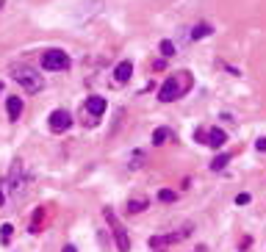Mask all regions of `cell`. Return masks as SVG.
<instances>
[{"label":"cell","mask_w":266,"mask_h":252,"mask_svg":"<svg viewBox=\"0 0 266 252\" xmlns=\"http://www.w3.org/2000/svg\"><path fill=\"white\" fill-rule=\"evenodd\" d=\"M189 86H191V75H189V72H177V78L172 75V78L164 80V86L158 89V100L161 102L177 100V97H183L186 92H189Z\"/></svg>","instance_id":"cell-1"},{"label":"cell","mask_w":266,"mask_h":252,"mask_svg":"<svg viewBox=\"0 0 266 252\" xmlns=\"http://www.w3.org/2000/svg\"><path fill=\"white\" fill-rule=\"evenodd\" d=\"M12 72H14V80H17L25 92H31V94H36V92L45 89V78H42V75H36L31 66H14Z\"/></svg>","instance_id":"cell-2"},{"label":"cell","mask_w":266,"mask_h":252,"mask_svg":"<svg viewBox=\"0 0 266 252\" xmlns=\"http://www.w3.org/2000/svg\"><path fill=\"white\" fill-rule=\"evenodd\" d=\"M103 214H106L108 224H111V230H114V238H117V250H119V252H128V250H130L128 230L122 228V222H119V219H117V214H114L111 208H106V210H103Z\"/></svg>","instance_id":"cell-3"},{"label":"cell","mask_w":266,"mask_h":252,"mask_svg":"<svg viewBox=\"0 0 266 252\" xmlns=\"http://www.w3.org/2000/svg\"><path fill=\"white\" fill-rule=\"evenodd\" d=\"M42 66L48 72H59V70H67L70 66V56L64 53V50H45L42 53Z\"/></svg>","instance_id":"cell-4"},{"label":"cell","mask_w":266,"mask_h":252,"mask_svg":"<svg viewBox=\"0 0 266 252\" xmlns=\"http://www.w3.org/2000/svg\"><path fill=\"white\" fill-rule=\"evenodd\" d=\"M48 125H50V130H53V133H64L67 128L72 125V116H70V111H67V108H56L53 114H50Z\"/></svg>","instance_id":"cell-5"},{"label":"cell","mask_w":266,"mask_h":252,"mask_svg":"<svg viewBox=\"0 0 266 252\" xmlns=\"http://www.w3.org/2000/svg\"><path fill=\"white\" fill-rule=\"evenodd\" d=\"M225 142H227V133L222 130V128H211V130H208V138H205V144H208V147L219 150V147H222Z\"/></svg>","instance_id":"cell-6"},{"label":"cell","mask_w":266,"mask_h":252,"mask_svg":"<svg viewBox=\"0 0 266 252\" xmlns=\"http://www.w3.org/2000/svg\"><path fill=\"white\" fill-rule=\"evenodd\" d=\"M130 75H133V64H130V61H119L117 70H114V78H117V84H128Z\"/></svg>","instance_id":"cell-7"},{"label":"cell","mask_w":266,"mask_h":252,"mask_svg":"<svg viewBox=\"0 0 266 252\" xmlns=\"http://www.w3.org/2000/svg\"><path fill=\"white\" fill-rule=\"evenodd\" d=\"M86 111L95 116V120H97V116H103V114H106V100H103V97H89V100H86Z\"/></svg>","instance_id":"cell-8"},{"label":"cell","mask_w":266,"mask_h":252,"mask_svg":"<svg viewBox=\"0 0 266 252\" xmlns=\"http://www.w3.org/2000/svg\"><path fill=\"white\" fill-rule=\"evenodd\" d=\"M6 111H9V120H20V114H23V97H9Z\"/></svg>","instance_id":"cell-9"},{"label":"cell","mask_w":266,"mask_h":252,"mask_svg":"<svg viewBox=\"0 0 266 252\" xmlns=\"http://www.w3.org/2000/svg\"><path fill=\"white\" fill-rule=\"evenodd\" d=\"M227 161H230V156H227V152H225V156H216L211 161V169H213V172H222V169L227 166Z\"/></svg>","instance_id":"cell-10"},{"label":"cell","mask_w":266,"mask_h":252,"mask_svg":"<svg viewBox=\"0 0 266 252\" xmlns=\"http://www.w3.org/2000/svg\"><path fill=\"white\" fill-rule=\"evenodd\" d=\"M211 34V25H194V30H191V39H205V36Z\"/></svg>","instance_id":"cell-11"},{"label":"cell","mask_w":266,"mask_h":252,"mask_svg":"<svg viewBox=\"0 0 266 252\" xmlns=\"http://www.w3.org/2000/svg\"><path fill=\"white\" fill-rule=\"evenodd\" d=\"M144 208H147V200H142V197H139V200H130V202H128V210H130V214H139V210H144Z\"/></svg>","instance_id":"cell-12"},{"label":"cell","mask_w":266,"mask_h":252,"mask_svg":"<svg viewBox=\"0 0 266 252\" xmlns=\"http://www.w3.org/2000/svg\"><path fill=\"white\" fill-rule=\"evenodd\" d=\"M20 169H23V161H14V166H12V188H17V183H20Z\"/></svg>","instance_id":"cell-13"},{"label":"cell","mask_w":266,"mask_h":252,"mask_svg":"<svg viewBox=\"0 0 266 252\" xmlns=\"http://www.w3.org/2000/svg\"><path fill=\"white\" fill-rule=\"evenodd\" d=\"M12 233H14L12 224H3V228H0V241H3V244H9V241H12Z\"/></svg>","instance_id":"cell-14"},{"label":"cell","mask_w":266,"mask_h":252,"mask_svg":"<svg viewBox=\"0 0 266 252\" xmlns=\"http://www.w3.org/2000/svg\"><path fill=\"white\" fill-rule=\"evenodd\" d=\"M166 136H169V130H166V128H158V130H153V144H164Z\"/></svg>","instance_id":"cell-15"},{"label":"cell","mask_w":266,"mask_h":252,"mask_svg":"<svg viewBox=\"0 0 266 252\" xmlns=\"http://www.w3.org/2000/svg\"><path fill=\"white\" fill-rule=\"evenodd\" d=\"M161 53H164L166 58H169V56H175V44H172L169 39H164V42H161Z\"/></svg>","instance_id":"cell-16"},{"label":"cell","mask_w":266,"mask_h":252,"mask_svg":"<svg viewBox=\"0 0 266 252\" xmlns=\"http://www.w3.org/2000/svg\"><path fill=\"white\" fill-rule=\"evenodd\" d=\"M142 161H144V152H133V156H130V169H139Z\"/></svg>","instance_id":"cell-17"},{"label":"cell","mask_w":266,"mask_h":252,"mask_svg":"<svg viewBox=\"0 0 266 252\" xmlns=\"http://www.w3.org/2000/svg\"><path fill=\"white\" fill-rule=\"evenodd\" d=\"M158 200H161V202H172V200H175V192H169V188H164V192L158 194Z\"/></svg>","instance_id":"cell-18"},{"label":"cell","mask_w":266,"mask_h":252,"mask_svg":"<svg viewBox=\"0 0 266 252\" xmlns=\"http://www.w3.org/2000/svg\"><path fill=\"white\" fill-rule=\"evenodd\" d=\"M247 202H249V194H247V192L238 194V197H236V205H247Z\"/></svg>","instance_id":"cell-19"},{"label":"cell","mask_w":266,"mask_h":252,"mask_svg":"<svg viewBox=\"0 0 266 252\" xmlns=\"http://www.w3.org/2000/svg\"><path fill=\"white\" fill-rule=\"evenodd\" d=\"M255 150H266V136H260L258 142H255Z\"/></svg>","instance_id":"cell-20"},{"label":"cell","mask_w":266,"mask_h":252,"mask_svg":"<svg viewBox=\"0 0 266 252\" xmlns=\"http://www.w3.org/2000/svg\"><path fill=\"white\" fill-rule=\"evenodd\" d=\"M61 252H78V250H75L72 244H64V250H61Z\"/></svg>","instance_id":"cell-21"},{"label":"cell","mask_w":266,"mask_h":252,"mask_svg":"<svg viewBox=\"0 0 266 252\" xmlns=\"http://www.w3.org/2000/svg\"><path fill=\"white\" fill-rule=\"evenodd\" d=\"M3 200H6V194H3V188H0V205H3Z\"/></svg>","instance_id":"cell-22"},{"label":"cell","mask_w":266,"mask_h":252,"mask_svg":"<svg viewBox=\"0 0 266 252\" xmlns=\"http://www.w3.org/2000/svg\"><path fill=\"white\" fill-rule=\"evenodd\" d=\"M191 252H205V250H202V246H197V250H191Z\"/></svg>","instance_id":"cell-23"},{"label":"cell","mask_w":266,"mask_h":252,"mask_svg":"<svg viewBox=\"0 0 266 252\" xmlns=\"http://www.w3.org/2000/svg\"><path fill=\"white\" fill-rule=\"evenodd\" d=\"M0 8H3V0H0Z\"/></svg>","instance_id":"cell-24"},{"label":"cell","mask_w":266,"mask_h":252,"mask_svg":"<svg viewBox=\"0 0 266 252\" xmlns=\"http://www.w3.org/2000/svg\"><path fill=\"white\" fill-rule=\"evenodd\" d=\"M0 92H3V84H0Z\"/></svg>","instance_id":"cell-25"}]
</instances>
